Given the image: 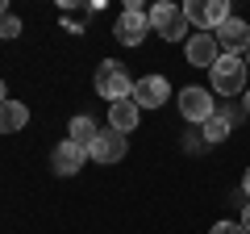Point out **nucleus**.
Here are the masks:
<instances>
[{"label":"nucleus","instance_id":"obj_13","mask_svg":"<svg viewBox=\"0 0 250 234\" xmlns=\"http://www.w3.org/2000/svg\"><path fill=\"white\" fill-rule=\"evenodd\" d=\"M233 126H238V113H233V109H217V113L205 121V134L200 138H205L208 146H217V142H225V138L233 134Z\"/></svg>","mask_w":250,"mask_h":234},{"label":"nucleus","instance_id":"obj_23","mask_svg":"<svg viewBox=\"0 0 250 234\" xmlns=\"http://www.w3.org/2000/svg\"><path fill=\"white\" fill-rule=\"evenodd\" d=\"M242 63H246V67H250V46H246V54H242Z\"/></svg>","mask_w":250,"mask_h":234},{"label":"nucleus","instance_id":"obj_21","mask_svg":"<svg viewBox=\"0 0 250 234\" xmlns=\"http://www.w3.org/2000/svg\"><path fill=\"white\" fill-rule=\"evenodd\" d=\"M4 100H9V88H4V80H0V105H4Z\"/></svg>","mask_w":250,"mask_h":234},{"label":"nucleus","instance_id":"obj_2","mask_svg":"<svg viewBox=\"0 0 250 234\" xmlns=\"http://www.w3.org/2000/svg\"><path fill=\"white\" fill-rule=\"evenodd\" d=\"M92 84H96V96L108 100V105L134 96V80H129V71H125V63H117V59H104V63L96 67V80Z\"/></svg>","mask_w":250,"mask_h":234},{"label":"nucleus","instance_id":"obj_16","mask_svg":"<svg viewBox=\"0 0 250 234\" xmlns=\"http://www.w3.org/2000/svg\"><path fill=\"white\" fill-rule=\"evenodd\" d=\"M4 38H21V17H0V42H4Z\"/></svg>","mask_w":250,"mask_h":234},{"label":"nucleus","instance_id":"obj_6","mask_svg":"<svg viewBox=\"0 0 250 234\" xmlns=\"http://www.w3.org/2000/svg\"><path fill=\"white\" fill-rule=\"evenodd\" d=\"M179 113H184V121H192V126H205L208 117L217 113L213 88H200V84H188V88H179Z\"/></svg>","mask_w":250,"mask_h":234},{"label":"nucleus","instance_id":"obj_18","mask_svg":"<svg viewBox=\"0 0 250 234\" xmlns=\"http://www.w3.org/2000/svg\"><path fill=\"white\" fill-rule=\"evenodd\" d=\"M242 113H246V117H250V88H246V92H242Z\"/></svg>","mask_w":250,"mask_h":234},{"label":"nucleus","instance_id":"obj_9","mask_svg":"<svg viewBox=\"0 0 250 234\" xmlns=\"http://www.w3.org/2000/svg\"><path fill=\"white\" fill-rule=\"evenodd\" d=\"M134 100H138V109H163L171 100L167 75H142V80H134Z\"/></svg>","mask_w":250,"mask_h":234},{"label":"nucleus","instance_id":"obj_11","mask_svg":"<svg viewBox=\"0 0 250 234\" xmlns=\"http://www.w3.org/2000/svg\"><path fill=\"white\" fill-rule=\"evenodd\" d=\"M83 163H88V151H83V146H75L71 138H62V142L50 151V167H54V176H75Z\"/></svg>","mask_w":250,"mask_h":234},{"label":"nucleus","instance_id":"obj_19","mask_svg":"<svg viewBox=\"0 0 250 234\" xmlns=\"http://www.w3.org/2000/svg\"><path fill=\"white\" fill-rule=\"evenodd\" d=\"M242 226H246V230H250V201H246V205H242Z\"/></svg>","mask_w":250,"mask_h":234},{"label":"nucleus","instance_id":"obj_3","mask_svg":"<svg viewBox=\"0 0 250 234\" xmlns=\"http://www.w3.org/2000/svg\"><path fill=\"white\" fill-rule=\"evenodd\" d=\"M146 17H150V29L159 38H167V42H188V17H184V4H167V0H163V4H154L150 13H146Z\"/></svg>","mask_w":250,"mask_h":234},{"label":"nucleus","instance_id":"obj_4","mask_svg":"<svg viewBox=\"0 0 250 234\" xmlns=\"http://www.w3.org/2000/svg\"><path fill=\"white\" fill-rule=\"evenodd\" d=\"M150 34V17L142 13V4H125L121 13H117V21H113V38L121 46H142V38Z\"/></svg>","mask_w":250,"mask_h":234},{"label":"nucleus","instance_id":"obj_20","mask_svg":"<svg viewBox=\"0 0 250 234\" xmlns=\"http://www.w3.org/2000/svg\"><path fill=\"white\" fill-rule=\"evenodd\" d=\"M242 192L250 197V167H246V176H242Z\"/></svg>","mask_w":250,"mask_h":234},{"label":"nucleus","instance_id":"obj_15","mask_svg":"<svg viewBox=\"0 0 250 234\" xmlns=\"http://www.w3.org/2000/svg\"><path fill=\"white\" fill-rule=\"evenodd\" d=\"M29 126V109L21 100H4L0 105V134H21Z\"/></svg>","mask_w":250,"mask_h":234},{"label":"nucleus","instance_id":"obj_22","mask_svg":"<svg viewBox=\"0 0 250 234\" xmlns=\"http://www.w3.org/2000/svg\"><path fill=\"white\" fill-rule=\"evenodd\" d=\"M0 17H9V4H4V0H0Z\"/></svg>","mask_w":250,"mask_h":234},{"label":"nucleus","instance_id":"obj_10","mask_svg":"<svg viewBox=\"0 0 250 234\" xmlns=\"http://www.w3.org/2000/svg\"><path fill=\"white\" fill-rule=\"evenodd\" d=\"M184 54H188V63L192 67H205V71H213L217 59H221V46H217L213 34H192L184 42Z\"/></svg>","mask_w":250,"mask_h":234},{"label":"nucleus","instance_id":"obj_12","mask_svg":"<svg viewBox=\"0 0 250 234\" xmlns=\"http://www.w3.org/2000/svg\"><path fill=\"white\" fill-rule=\"evenodd\" d=\"M138 121H142V109H138V100H117V105H108V126L117 130V134H134Z\"/></svg>","mask_w":250,"mask_h":234},{"label":"nucleus","instance_id":"obj_14","mask_svg":"<svg viewBox=\"0 0 250 234\" xmlns=\"http://www.w3.org/2000/svg\"><path fill=\"white\" fill-rule=\"evenodd\" d=\"M100 130H104V126H100L96 117H88V113H75L71 121H67V138H71L75 146H83V151H88V146L96 142V134H100Z\"/></svg>","mask_w":250,"mask_h":234},{"label":"nucleus","instance_id":"obj_5","mask_svg":"<svg viewBox=\"0 0 250 234\" xmlns=\"http://www.w3.org/2000/svg\"><path fill=\"white\" fill-rule=\"evenodd\" d=\"M184 17H188V25H200V34H213L221 21L233 17V9H229V0H188Z\"/></svg>","mask_w":250,"mask_h":234},{"label":"nucleus","instance_id":"obj_7","mask_svg":"<svg viewBox=\"0 0 250 234\" xmlns=\"http://www.w3.org/2000/svg\"><path fill=\"white\" fill-rule=\"evenodd\" d=\"M125 151H129V142H125V134H117L113 126H104L96 134V142L88 146V159H96L100 167H113V163L125 159Z\"/></svg>","mask_w":250,"mask_h":234},{"label":"nucleus","instance_id":"obj_17","mask_svg":"<svg viewBox=\"0 0 250 234\" xmlns=\"http://www.w3.org/2000/svg\"><path fill=\"white\" fill-rule=\"evenodd\" d=\"M208 234H250V230H246L242 222H217V226H213Z\"/></svg>","mask_w":250,"mask_h":234},{"label":"nucleus","instance_id":"obj_1","mask_svg":"<svg viewBox=\"0 0 250 234\" xmlns=\"http://www.w3.org/2000/svg\"><path fill=\"white\" fill-rule=\"evenodd\" d=\"M246 75H250V67L242 63L238 54H221V59H217V67L208 71L213 96H242V92L250 88V84H246Z\"/></svg>","mask_w":250,"mask_h":234},{"label":"nucleus","instance_id":"obj_8","mask_svg":"<svg viewBox=\"0 0 250 234\" xmlns=\"http://www.w3.org/2000/svg\"><path fill=\"white\" fill-rule=\"evenodd\" d=\"M213 38H217V46H221V54H246V46H250V25L242 17H229V21H221V25L213 29Z\"/></svg>","mask_w":250,"mask_h":234}]
</instances>
